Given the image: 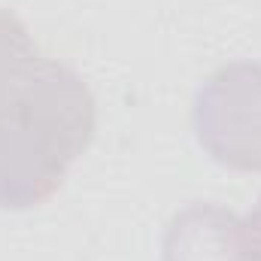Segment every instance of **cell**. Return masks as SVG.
I'll return each mask as SVG.
<instances>
[{
	"instance_id": "cell-1",
	"label": "cell",
	"mask_w": 261,
	"mask_h": 261,
	"mask_svg": "<svg viewBox=\"0 0 261 261\" xmlns=\"http://www.w3.org/2000/svg\"><path fill=\"white\" fill-rule=\"evenodd\" d=\"M97 110L70 67L43 58L0 110V210H31L55 195L70 164L91 146Z\"/></svg>"
},
{
	"instance_id": "cell-2",
	"label": "cell",
	"mask_w": 261,
	"mask_h": 261,
	"mask_svg": "<svg viewBox=\"0 0 261 261\" xmlns=\"http://www.w3.org/2000/svg\"><path fill=\"white\" fill-rule=\"evenodd\" d=\"M195 134L203 152L231 167L261 173V64L234 61L200 82Z\"/></svg>"
},
{
	"instance_id": "cell-3",
	"label": "cell",
	"mask_w": 261,
	"mask_h": 261,
	"mask_svg": "<svg viewBox=\"0 0 261 261\" xmlns=\"http://www.w3.org/2000/svg\"><path fill=\"white\" fill-rule=\"evenodd\" d=\"M164 261H246L240 219L219 203H189L164 231Z\"/></svg>"
},
{
	"instance_id": "cell-4",
	"label": "cell",
	"mask_w": 261,
	"mask_h": 261,
	"mask_svg": "<svg viewBox=\"0 0 261 261\" xmlns=\"http://www.w3.org/2000/svg\"><path fill=\"white\" fill-rule=\"evenodd\" d=\"M43 55L37 52L24 21L0 6V110L28 85Z\"/></svg>"
},
{
	"instance_id": "cell-5",
	"label": "cell",
	"mask_w": 261,
	"mask_h": 261,
	"mask_svg": "<svg viewBox=\"0 0 261 261\" xmlns=\"http://www.w3.org/2000/svg\"><path fill=\"white\" fill-rule=\"evenodd\" d=\"M240 246L246 261H261V197L258 206L246 219H240Z\"/></svg>"
}]
</instances>
